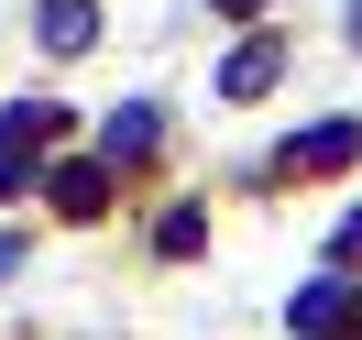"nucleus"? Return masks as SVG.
Here are the masks:
<instances>
[{
  "mask_svg": "<svg viewBox=\"0 0 362 340\" xmlns=\"http://www.w3.org/2000/svg\"><path fill=\"white\" fill-rule=\"evenodd\" d=\"M154 143H165V110H154V99H121V110L99 121V154H110V165H132V154H154Z\"/></svg>",
  "mask_w": 362,
  "mask_h": 340,
  "instance_id": "nucleus-1",
  "label": "nucleus"
},
{
  "mask_svg": "<svg viewBox=\"0 0 362 340\" xmlns=\"http://www.w3.org/2000/svg\"><path fill=\"white\" fill-rule=\"evenodd\" d=\"M351 154H362V121H308L286 143V176H318V165H351Z\"/></svg>",
  "mask_w": 362,
  "mask_h": 340,
  "instance_id": "nucleus-2",
  "label": "nucleus"
},
{
  "mask_svg": "<svg viewBox=\"0 0 362 340\" xmlns=\"http://www.w3.org/2000/svg\"><path fill=\"white\" fill-rule=\"evenodd\" d=\"M55 209H66V220H99V209H110V165H55Z\"/></svg>",
  "mask_w": 362,
  "mask_h": 340,
  "instance_id": "nucleus-3",
  "label": "nucleus"
},
{
  "mask_svg": "<svg viewBox=\"0 0 362 340\" xmlns=\"http://www.w3.org/2000/svg\"><path fill=\"white\" fill-rule=\"evenodd\" d=\"M274 77H286V45H242V55L220 66V99H264Z\"/></svg>",
  "mask_w": 362,
  "mask_h": 340,
  "instance_id": "nucleus-4",
  "label": "nucleus"
},
{
  "mask_svg": "<svg viewBox=\"0 0 362 340\" xmlns=\"http://www.w3.org/2000/svg\"><path fill=\"white\" fill-rule=\"evenodd\" d=\"M351 307H362V296H351V286H329V274H318V286L296 296V340H329V329H340V318H351Z\"/></svg>",
  "mask_w": 362,
  "mask_h": 340,
  "instance_id": "nucleus-5",
  "label": "nucleus"
},
{
  "mask_svg": "<svg viewBox=\"0 0 362 340\" xmlns=\"http://www.w3.org/2000/svg\"><path fill=\"white\" fill-rule=\"evenodd\" d=\"M99 45V11L88 0H45V55H88Z\"/></svg>",
  "mask_w": 362,
  "mask_h": 340,
  "instance_id": "nucleus-6",
  "label": "nucleus"
},
{
  "mask_svg": "<svg viewBox=\"0 0 362 340\" xmlns=\"http://www.w3.org/2000/svg\"><path fill=\"white\" fill-rule=\"evenodd\" d=\"M66 132V110H45V99H11V110H0V143H11V154H33V143H55Z\"/></svg>",
  "mask_w": 362,
  "mask_h": 340,
  "instance_id": "nucleus-7",
  "label": "nucleus"
},
{
  "mask_svg": "<svg viewBox=\"0 0 362 340\" xmlns=\"http://www.w3.org/2000/svg\"><path fill=\"white\" fill-rule=\"evenodd\" d=\"M329 252H340V264H351V252H362V209H351V220L329 230Z\"/></svg>",
  "mask_w": 362,
  "mask_h": 340,
  "instance_id": "nucleus-8",
  "label": "nucleus"
},
{
  "mask_svg": "<svg viewBox=\"0 0 362 340\" xmlns=\"http://www.w3.org/2000/svg\"><path fill=\"white\" fill-rule=\"evenodd\" d=\"M11 264H23V242H11V230H0V274H11Z\"/></svg>",
  "mask_w": 362,
  "mask_h": 340,
  "instance_id": "nucleus-9",
  "label": "nucleus"
},
{
  "mask_svg": "<svg viewBox=\"0 0 362 340\" xmlns=\"http://www.w3.org/2000/svg\"><path fill=\"white\" fill-rule=\"evenodd\" d=\"M220 11H264V0H220Z\"/></svg>",
  "mask_w": 362,
  "mask_h": 340,
  "instance_id": "nucleus-10",
  "label": "nucleus"
},
{
  "mask_svg": "<svg viewBox=\"0 0 362 340\" xmlns=\"http://www.w3.org/2000/svg\"><path fill=\"white\" fill-rule=\"evenodd\" d=\"M351 45H362V0H351Z\"/></svg>",
  "mask_w": 362,
  "mask_h": 340,
  "instance_id": "nucleus-11",
  "label": "nucleus"
}]
</instances>
